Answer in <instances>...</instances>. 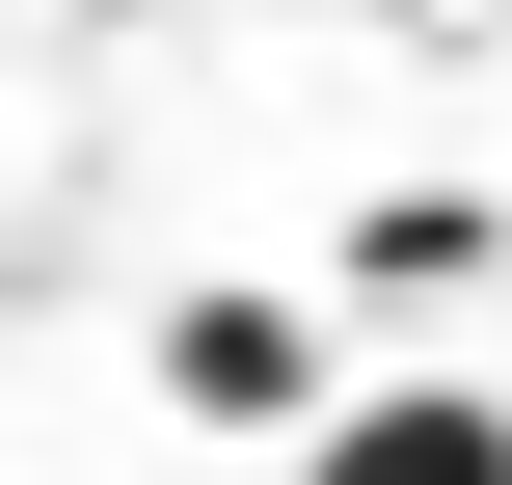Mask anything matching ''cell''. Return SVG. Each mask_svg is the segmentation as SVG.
Returning a JSON list of instances; mask_svg holds the SVG:
<instances>
[{
  "instance_id": "obj_1",
  "label": "cell",
  "mask_w": 512,
  "mask_h": 485,
  "mask_svg": "<svg viewBox=\"0 0 512 485\" xmlns=\"http://www.w3.org/2000/svg\"><path fill=\"white\" fill-rule=\"evenodd\" d=\"M297 485H512V405H459V378H378V405H351Z\"/></svg>"
},
{
  "instance_id": "obj_2",
  "label": "cell",
  "mask_w": 512,
  "mask_h": 485,
  "mask_svg": "<svg viewBox=\"0 0 512 485\" xmlns=\"http://www.w3.org/2000/svg\"><path fill=\"white\" fill-rule=\"evenodd\" d=\"M162 378H189V405H297V324H270V297H189Z\"/></svg>"
}]
</instances>
